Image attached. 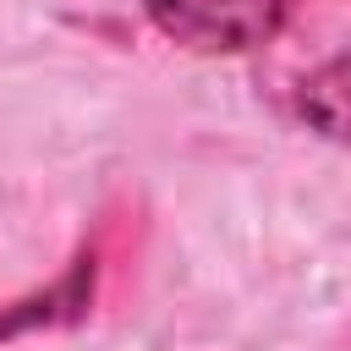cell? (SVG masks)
I'll list each match as a JSON object with an SVG mask.
<instances>
[{
	"instance_id": "obj_1",
	"label": "cell",
	"mask_w": 351,
	"mask_h": 351,
	"mask_svg": "<svg viewBox=\"0 0 351 351\" xmlns=\"http://www.w3.org/2000/svg\"><path fill=\"white\" fill-rule=\"evenodd\" d=\"M291 0H148L159 33L186 49H252L280 33Z\"/></svg>"
},
{
	"instance_id": "obj_2",
	"label": "cell",
	"mask_w": 351,
	"mask_h": 351,
	"mask_svg": "<svg viewBox=\"0 0 351 351\" xmlns=\"http://www.w3.org/2000/svg\"><path fill=\"white\" fill-rule=\"evenodd\" d=\"M302 115L335 137V143H351V55L318 66L307 82H302Z\"/></svg>"
}]
</instances>
